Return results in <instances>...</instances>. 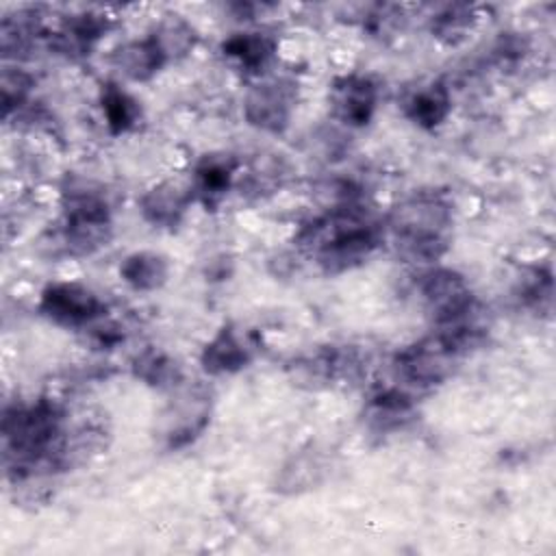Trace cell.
Segmentation results:
<instances>
[{
	"label": "cell",
	"mask_w": 556,
	"mask_h": 556,
	"mask_svg": "<svg viewBox=\"0 0 556 556\" xmlns=\"http://www.w3.org/2000/svg\"><path fill=\"white\" fill-rule=\"evenodd\" d=\"M130 371L137 380L152 389H178L182 382V369L178 361L156 345L139 350L130 361Z\"/></svg>",
	"instance_id": "obj_20"
},
{
	"label": "cell",
	"mask_w": 556,
	"mask_h": 556,
	"mask_svg": "<svg viewBox=\"0 0 556 556\" xmlns=\"http://www.w3.org/2000/svg\"><path fill=\"white\" fill-rule=\"evenodd\" d=\"M169 258L156 250H135L119 263V278L139 293L161 289L169 280Z\"/></svg>",
	"instance_id": "obj_18"
},
{
	"label": "cell",
	"mask_w": 556,
	"mask_h": 556,
	"mask_svg": "<svg viewBox=\"0 0 556 556\" xmlns=\"http://www.w3.org/2000/svg\"><path fill=\"white\" fill-rule=\"evenodd\" d=\"M237 169H239V161L230 152H208L200 156L191 174V187H193L195 200H200L208 208L217 206L230 191Z\"/></svg>",
	"instance_id": "obj_13"
},
{
	"label": "cell",
	"mask_w": 556,
	"mask_h": 556,
	"mask_svg": "<svg viewBox=\"0 0 556 556\" xmlns=\"http://www.w3.org/2000/svg\"><path fill=\"white\" fill-rule=\"evenodd\" d=\"M326 471H328V465L321 452H317L315 447L302 450L282 465L276 478V491L293 495V493L315 489L324 480Z\"/></svg>",
	"instance_id": "obj_21"
},
{
	"label": "cell",
	"mask_w": 556,
	"mask_h": 556,
	"mask_svg": "<svg viewBox=\"0 0 556 556\" xmlns=\"http://www.w3.org/2000/svg\"><path fill=\"white\" fill-rule=\"evenodd\" d=\"M254 343L248 334L237 330L235 326H222L202 348L200 352V367L204 374L217 376H232L245 369L254 358Z\"/></svg>",
	"instance_id": "obj_11"
},
{
	"label": "cell",
	"mask_w": 556,
	"mask_h": 556,
	"mask_svg": "<svg viewBox=\"0 0 556 556\" xmlns=\"http://www.w3.org/2000/svg\"><path fill=\"white\" fill-rule=\"evenodd\" d=\"M298 102L295 85L287 78H265L254 83L243 96L245 122L263 132H285Z\"/></svg>",
	"instance_id": "obj_8"
},
{
	"label": "cell",
	"mask_w": 556,
	"mask_h": 556,
	"mask_svg": "<svg viewBox=\"0 0 556 556\" xmlns=\"http://www.w3.org/2000/svg\"><path fill=\"white\" fill-rule=\"evenodd\" d=\"M452 222V202L434 191L400 200L384 219L397 254L408 263H437L450 248Z\"/></svg>",
	"instance_id": "obj_2"
},
{
	"label": "cell",
	"mask_w": 556,
	"mask_h": 556,
	"mask_svg": "<svg viewBox=\"0 0 556 556\" xmlns=\"http://www.w3.org/2000/svg\"><path fill=\"white\" fill-rule=\"evenodd\" d=\"M478 22V13L469 4H447L430 17V30L447 46L460 43Z\"/></svg>",
	"instance_id": "obj_24"
},
{
	"label": "cell",
	"mask_w": 556,
	"mask_h": 556,
	"mask_svg": "<svg viewBox=\"0 0 556 556\" xmlns=\"http://www.w3.org/2000/svg\"><path fill=\"white\" fill-rule=\"evenodd\" d=\"M213 393L202 384L178 387V393L161 415V439L167 450L191 445L211 424Z\"/></svg>",
	"instance_id": "obj_5"
},
{
	"label": "cell",
	"mask_w": 556,
	"mask_h": 556,
	"mask_svg": "<svg viewBox=\"0 0 556 556\" xmlns=\"http://www.w3.org/2000/svg\"><path fill=\"white\" fill-rule=\"evenodd\" d=\"M222 54L250 74H261L276 54V39L265 30H239L228 35L222 46Z\"/></svg>",
	"instance_id": "obj_17"
},
{
	"label": "cell",
	"mask_w": 556,
	"mask_h": 556,
	"mask_svg": "<svg viewBox=\"0 0 556 556\" xmlns=\"http://www.w3.org/2000/svg\"><path fill=\"white\" fill-rule=\"evenodd\" d=\"M354 358L337 348H321L313 354L293 358L289 365L295 384L306 389H319L354 369Z\"/></svg>",
	"instance_id": "obj_14"
},
{
	"label": "cell",
	"mask_w": 556,
	"mask_h": 556,
	"mask_svg": "<svg viewBox=\"0 0 556 556\" xmlns=\"http://www.w3.org/2000/svg\"><path fill=\"white\" fill-rule=\"evenodd\" d=\"M150 35L159 43V48H161L163 56L167 59V63L185 59L198 46V30H195V26L189 20H185L182 15H178V13L163 15L154 24Z\"/></svg>",
	"instance_id": "obj_22"
},
{
	"label": "cell",
	"mask_w": 556,
	"mask_h": 556,
	"mask_svg": "<svg viewBox=\"0 0 556 556\" xmlns=\"http://www.w3.org/2000/svg\"><path fill=\"white\" fill-rule=\"evenodd\" d=\"M415 415V397L404 387H384L371 393L365 417L371 430L393 432L406 426Z\"/></svg>",
	"instance_id": "obj_16"
},
{
	"label": "cell",
	"mask_w": 556,
	"mask_h": 556,
	"mask_svg": "<svg viewBox=\"0 0 556 556\" xmlns=\"http://www.w3.org/2000/svg\"><path fill=\"white\" fill-rule=\"evenodd\" d=\"M37 308L48 321L78 330H85L89 324L106 315V304L100 295L76 280H59L43 287Z\"/></svg>",
	"instance_id": "obj_6"
},
{
	"label": "cell",
	"mask_w": 556,
	"mask_h": 556,
	"mask_svg": "<svg viewBox=\"0 0 556 556\" xmlns=\"http://www.w3.org/2000/svg\"><path fill=\"white\" fill-rule=\"evenodd\" d=\"M111 65L126 80L148 83L150 78H154L167 65V59L163 56L159 43L148 33L141 39H128V41L119 43L111 52Z\"/></svg>",
	"instance_id": "obj_15"
},
{
	"label": "cell",
	"mask_w": 556,
	"mask_h": 556,
	"mask_svg": "<svg viewBox=\"0 0 556 556\" xmlns=\"http://www.w3.org/2000/svg\"><path fill=\"white\" fill-rule=\"evenodd\" d=\"M384 228L369 217L363 204L328 211L306 224L298 235V245L306 250L319 269L339 276L361 267L382 243Z\"/></svg>",
	"instance_id": "obj_1"
},
{
	"label": "cell",
	"mask_w": 556,
	"mask_h": 556,
	"mask_svg": "<svg viewBox=\"0 0 556 556\" xmlns=\"http://www.w3.org/2000/svg\"><path fill=\"white\" fill-rule=\"evenodd\" d=\"M113 28V17L104 11H80L61 20L52 37V48L67 56H85Z\"/></svg>",
	"instance_id": "obj_12"
},
{
	"label": "cell",
	"mask_w": 556,
	"mask_h": 556,
	"mask_svg": "<svg viewBox=\"0 0 556 556\" xmlns=\"http://www.w3.org/2000/svg\"><path fill=\"white\" fill-rule=\"evenodd\" d=\"M100 109H102V117H104V124L111 135H124V132L132 130L141 119L139 100L132 93H128L124 87H119L117 83L102 85Z\"/></svg>",
	"instance_id": "obj_23"
},
{
	"label": "cell",
	"mask_w": 556,
	"mask_h": 556,
	"mask_svg": "<svg viewBox=\"0 0 556 556\" xmlns=\"http://www.w3.org/2000/svg\"><path fill=\"white\" fill-rule=\"evenodd\" d=\"M191 180L167 178L148 187L139 200L141 217L154 228H176L193 204Z\"/></svg>",
	"instance_id": "obj_10"
},
{
	"label": "cell",
	"mask_w": 556,
	"mask_h": 556,
	"mask_svg": "<svg viewBox=\"0 0 556 556\" xmlns=\"http://www.w3.org/2000/svg\"><path fill=\"white\" fill-rule=\"evenodd\" d=\"M61 237L72 256H93L113 239V215L104 191L91 182L63 189Z\"/></svg>",
	"instance_id": "obj_3"
},
{
	"label": "cell",
	"mask_w": 556,
	"mask_h": 556,
	"mask_svg": "<svg viewBox=\"0 0 556 556\" xmlns=\"http://www.w3.org/2000/svg\"><path fill=\"white\" fill-rule=\"evenodd\" d=\"M35 87V78L17 67V65H4L0 74V100H2V115L9 119L13 113L22 111L26 102L30 100Z\"/></svg>",
	"instance_id": "obj_25"
},
{
	"label": "cell",
	"mask_w": 556,
	"mask_h": 556,
	"mask_svg": "<svg viewBox=\"0 0 556 556\" xmlns=\"http://www.w3.org/2000/svg\"><path fill=\"white\" fill-rule=\"evenodd\" d=\"M458 354L439 337H428L397 352L393 369L404 389H434L454 371Z\"/></svg>",
	"instance_id": "obj_7"
},
{
	"label": "cell",
	"mask_w": 556,
	"mask_h": 556,
	"mask_svg": "<svg viewBox=\"0 0 556 556\" xmlns=\"http://www.w3.org/2000/svg\"><path fill=\"white\" fill-rule=\"evenodd\" d=\"M419 293L437 328H452L478 319L480 308L467 280L456 269L432 267L419 278Z\"/></svg>",
	"instance_id": "obj_4"
},
{
	"label": "cell",
	"mask_w": 556,
	"mask_h": 556,
	"mask_svg": "<svg viewBox=\"0 0 556 556\" xmlns=\"http://www.w3.org/2000/svg\"><path fill=\"white\" fill-rule=\"evenodd\" d=\"M404 113L424 130L439 128L452 113V93L447 85L443 80H432L415 89L404 102Z\"/></svg>",
	"instance_id": "obj_19"
},
{
	"label": "cell",
	"mask_w": 556,
	"mask_h": 556,
	"mask_svg": "<svg viewBox=\"0 0 556 556\" xmlns=\"http://www.w3.org/2000/svg\"><path fill=\"white\" fill-rule=\"evenodd\" d=\"M380 89L374 78L365 74H343L330 85V111L332 117L345 128L367 126L378 109Z\"/></svg>",
	"instance_id": "obj_9"
}]
</instances>
